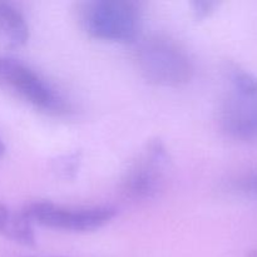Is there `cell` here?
Here are the masks:
<instances>
[{
  "label": "cell",
  "mask_w": 257,
  "mask_h": 257,
  "mask_svg": "<svg viewBox=\"0 0 257 257\" xmlns=\"http://www.w3.org/2000/svg\"><path fill=\"white\" fill-rule=\"evenodd\" d=\"M250 257H257V250L252 251V252H251V256Z\"/></svg>",
  "instance_id": "5bb4252c"
},
{
  "label": "cell",
  "mask_w": 257,
  "mask_h": 257,
  "mask_svg": "<svg viewBox=\"0 0 257 257\" xmlns=\"http://www.w3.org/2000/svg\"><path fill=\"white\" fill-rule=\"evenodd\" d=\"M230 79L235 87V93L243 95H252L257 93V77L248 70L238 67V65H231Z\"/></svg>",
  "instance_id": "9c48e42d"
},
{
  "label": "cell",
  "mask_w": 257,
  "mask_h": 257,
  "mask_svg": "<svg viewBox=\"0 0 257 257\" xmlns=\"http://www.w3.org/2000/svg\"><path fill=\"white\" fill-rule=\"evenodd\" d=\"M80 157L78 153H72V155L63 156L58 158L54 162V171H57L62 177L73 178L75 177L79 168Z\"/></svg>",
  "instance_id": "30bf717a"
},
{
  "label": "cell",
  "mask_w": 257,
  "mask_h": 257,
  "mask_svg": "<svg viewBox=\"0 0 257 257\" xmlns=\"http://www.w3.org/2000/svg\"><path fill=\"white\" fill-rule=\"evenodd\" d=\"M0 235L23 246L35 243L33 223L20 212H14L7 205L0 202Z\"/></svg>",
  "instance_id": "ba28073f"
},
{
  "label": "cell",
  "mask_w": 257,
  "mask_h": 257,
  "mask_svg": "<svg viewBox=\"0 0 257 257\" xmlns=\"http://www.w3.org/2000/svg\"><path fill=\"white\" fill-rule=\"evenodd\" d=\"M232 188L240 193L257 196V172L246 173L233 180Z\"/></svg>",
  "instance_id": "8fae6325"
},
{
  "label": "cell",
  "mask_w": 257,
  "mask_h": 257,
  "mask_svg": "<svg viewBox=\"0 0 257 257\" xmlns=\"http://www.w3.org/2000/svg\"><path fill=\"white\" fill-rule=\"evenodd\" d=\"M80 24L95 39L132 42L140 25L137 7L127 0H92L80 4Z\"/></svg>",
  "instance_id": "7a4b0ae2"
},
{
  "label": "cell",
  "mask_w": 257,
  "mask_h": 257,
  "mask_svg": "<svg viewBox=\"0 0 257 257\" xmlns=\"http://www.w3.org/2000/svg\"><path fill=\"white\" fill-rule=\"evenodd\" d=\"M216 2H195L192 3V12L196 19H205L215 12L217 7Z\"/></svg>",
  "instance_id": "7c38bea8"
},
{
  "label": "cell",
  "mask_w": 257,
  "mask_h": 257,
  "mask_svg": "<svg viewBox=\"0 0 257 257\" xmlns=\"http://www.w3.org/2000/svg\"><path fill=\"white\" fill-rule=\"evenodd\" d=\"M22 213L32 223L57 230L87 232L109 223L117 215L112 206L67 207L48 201H37L24 206Z\"/></svg>",
  "instance_id": "3957f363"
},
{
  "label": "cell",
  "mask_w": 257,
  "mask_h": 257,
  "mask_svg": "<svg viewBox=\"0 0 257 257\" xmlns=\"http://www.w3.org/2000/svg\"><path fill=\"white\" fill-rule=\"evenodd\" d=\"M4 153H5V145H4V142H3L2 138H0V157H2Z\"/></svg>",
  "instance_id": "4fadbf2b"
},
{
  "label": "cell",
  "mask_w": 257,
  "mask_h": 257,
  "mask_svg": "<svg viewBox=\"0 0 257 257\" xmlns=\"http://www.w3.org/2000/svg\"><path fill=\"white\" fill-rule=\"evenodd\" d=\"M220 122L230 137L257 141V93L252 95L231 94L223 103Z\"/></svg>",
  "instance_id": "8992f818"
},
{
  "label": "cell",
  "mask_w": 257,
  "mask_h": 257,
  "mask_svg": "<svg viewBox=\"0 0 257 257\" xmlns=\"http://www.w3.org/2000/svg\"><path fill=\"white\" fill-rule=\"evenodd\" d=\"M168 161L167 148L160 140L148 142L123 176V193L137 201L156 197L165 186Z\"/></svg>",
  "instance_id": "5b68a950"
},
{
  "label": "cell",
  "mask_w": 257,
  "mask_h": 257,
  "mask_svg": "<svg viewBox=\"0 0 257 257\" xmlns=\"http://www.w3.org/2000/svg\"><path fill=\"white\" fill-rule=\"evenodd\" d=\"M136 62L141 74L153 84L181 87L190 82L195 73L193 62L175 40L152 35L138 44Z\"/></svg>",
  "instance_id": "6da1fadb"
},
{
  "label": "cell",
  "mask_w": 257,
  "mask_h": 257,
  "mask_svg": "<svg viewBox=\"0 0 257 257\" xmlns=\"http://www.w3.org/2000/svg\"><path fill=\"white\" fill-rule=\"evenodd\" d=\"M0 38L13 48L22 47L29 39V27L24 15L7 2H0Z\"/></svg>",
  "instance_id": "52a82bcc"
},
{
  "label": "cell",
  "mask_w": 257,
  "mask_h": 257,
  "mask_svg": "<svg viewBox=\"0 0 257 257\" xmlns=\"http://www.w3.org/2000/svg\"><path fill=\"white\" fill-rule=\"evenodd\" d=\"M0 85L12 89L38 109L57 114L67 112L59 93L35 70L14 58L0 55Z\"/></svg>",
  "instance_id": "277c9868"
}]
</instances>
